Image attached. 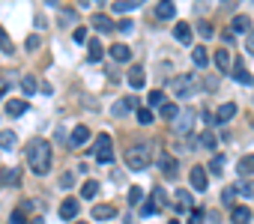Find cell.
Here are the masks:
<instances>
[{"label": "cell", "instance_id": "7dc6e473", "mask_svg": "<svg viewBox=\"0 0 254 224\" xmlns=\"http://www.w3.org/2000/svg\"><path fill=\"white\" fill-rule=\"evenodd\" d=\"M9 224H24V212L18 209V212H12V221Z\"/></svg>", "mask_w": 254, "mask_h": 224}, {"label": "cell", "instance_id": "d6a6232c", "mask_svg": "<svg viewBox=\"0 0 254 224\" xmlns=\"http://www.w3.org/2000/svg\"><path fill=\"white\" fill-rule=\"evenodd\" d=\"M159 108H162V117H164V119H174V117L179 114V108L174 105V102H164V105H159Z\"/></svg>", "mask_w": 254, "mask_h": 224}, {"label": "cell", "instance_id": "52a82bcc", "mask_svg": "<svg viewBox=\"0 0 254 224\" xmlns=\"http://www.w3.org/2000/svg\"><path fill=\"white\" fill-rule=\"evenodd\" d=\"M233 117H236V105H233V102H227V105H222V108L215 111L212 123H215V126H224V123H230Z\"/></svg>", "mask_w": 254, "mask_h": 224}, {"label": "cell", "instance_id": "1f68e13d", "mask_svg": "<svg viewBox=\"0 0 254 224\" xmlns=\"http://www.w3.org/2000/svg\"><path fill=\"white\" fill-rule=\"evenodd\" d=\"M0 51H3V54H12L15 51V45H12V39H9V33L0 27Z\"/></svg>", "mask_w": 254, "mask_h": 224}, {"label": "cell", "instance_id": "f35d334b", "mask_svg": "<svg viewBox=\"0 0 254 224\" xmlns=\"http://www.w3.org/2000/svg\"><path fill=\"white\" fill-rule=\"evenodd\" d=\"M197 30H200V36H203V39H212V33H215L209 21H200V24H197Z\"/></svg>", "mask_w": 254, "mask_h": 224}, {"label": "cell", "instance_id": "4316f807", "mask_svg": "<svg viewBox=\"0 0 254 224\" xmlns=\"http://www.w3.org/2000/svg\"><path fill=\"white\" fill-rule=\"evenodd\" d=\"M96 194H99V182H96V179H87V182L81 185V197H84V200H93Z\"/></svg>", "mask_w": 254, "mask_h": 224}, {"label": "cell", "instance_id": "f5cc1de1", "mask_svg": "<svg viewBox=\"0 0 254 224\" xmlns=\"http://www.w3.org/2000/svg\"><path fill=\"white\" fill-rule=\"evenodd\" d=\"M134 3H144V0H134Z\"/></svg>", "mask_w": 254, "mask_h": 224}, {"label": "cell", "instance_id": "ffe728a7", "mask_svg": "<svg viewBox=\"0 0 254 224\" xmlns=\"http://www.w3.org/2000/svg\"><path fill=\"white\" fill-rule=\"evenodd\" d=\"M27 111V99H12V102H6V114L9 117H21Z\"/></svg>", "mask_w": 254, "mask_h": 224}, {"label": "cell", "instance_id": "7402d4cb", "mask_svg": "<svg viewBox=\"0 0 254 224\" xmlns=\"http://www.w3.org/2000/svg\"><path fill=\"white\" fill-rule=\"evenodd\" d=\"M192 60H194V66H197V69H203V66L209 63V51L203 48V45H197V48L192 51Z\"/></svg>", "mask_w": 254, "mask_h": 224}, {"label": "cell", "instance_id": "7bdbcfd3", "mask_svg": "<svg viewBox=\"0 0 254 224\" xmlns=\"http://www.w3.org/2000/svg\"><path fill=\"white\" fill-rule=\"evenodd\" d=\"M72 39H75V42H87V30H84V27H75Z\"/></svg>", "mask_w": 254, "mask_h": 224}, {"label": "cell", "instance_id": "b9f144b4", "mask_svg": "<svg viewBox=\"0 0 254 224\" xmlns=\"http://www.w3.org/2000/svg\"><path fill=\"white\" fill-rule=\"evenodd\" d=\"M203 215H207V212H203L200 206H197V209H192V215H189V224H203Z\"/></svg>", "mask_w": 254, "mask_h": 224}, {"label": "cell", "instance_id": "6da1fadb", "mask_svg": "<svg viewBox=\"0 0 254 224\" xmlns=\"http://www.w3.org/2000/svg\"><path fill=\"white\" fill-rule=\"evenodd\" d=\"M27 164L36 177H45L51 170V144L45 137H33L27 144Z\"/></svg>", "mask_w": 254, "mask_h": 224}, {"label": "cell", "instance_id": "816d5d0a", "mask_svg": "<svg viewBox=\"0 0 254 224\" xmlns=\"http://www.w3.org/2000/svg\"><path fill=\"white\" fill-rule=\"evenodd\" d=\"M96 3H105V0H96Z\"/></svg>", "mask_w": 254, "mask_h": 224}, {"label": "cell", "instance_id": "5b68a950", "mask_svg": "<svg viewBox=\"0 0 254 224\" xmlns=\"http://www.w3.org/2000/svg\"><path fill=\"white\" fill-rule=\"evenodd\" d=\"M230 72H233V78H236V81H239V84H242V87H251V84H254V78H251V72H248V69L242 66V57H236V63L230 66Z\"/></svg>", "mask_w": 254, "mask_h": 224}, {"label": "cell", "instance_id": "e0dca14e", "mask_svg": "<svg viewBox=\"0 0 254 224\" xmlns=\"http://www.w3.org/2000/svg\"><path fill=\"white\" fill-rule=\"evenodd\" d=\"M212 57H215L218 72H230V66H233V63H230V51H224V48H222V51H215Z\"/></svg>", "mask_w": 254, "mask_h": 224}, {"label": "cell", "instance_id": "d590c367", "mask_svg": "<svg viewBox=\"0 0 254 224\" xmlns=\"http://www.w3.org/2000/svg\"><path fill=\"white\" fill-rule=\"evenodd\" d=\"M222 167H224V156H222V152H215V159L209 162V170H212V174H222Z\"/></svg>", "mask_w": 254, "mask_h": 224}, {"label": "cell", "instance_id": "681fc988", "mask_svg": "<svg viewBox=\"0 0 254 224\" xmlns=\"http://www.w3.org/2000/svg\"><path fill=\"white\" fill-rule=\"evenodd\" d=\"M6 93V84H0V96H3Z\"/></svg>", "mask_w": 254, "mask_h": 224}, {"label": "cell", "instance_id": "d4e9b609", "mask_svg": "<svg viewBox=\"0 0 254 224\" xmlns=\"http://www.w3.org/2000/svg\"><path fill=\"white\" fill-rule=\"evenodd\" d=\"M87 54H90V57H87L90 63H99V60H102V54H105V48H102V42H99V39H93V42L87 45Z\"/></svg>", "mask_w": 254, "mask_h": 224}, {"label": "cell", "instance_id": "74e56055", "mask_svg": "<svg viewBox=\"0 0 254 224\" xmlns=\"http://www.w3.org/2000/svg\"><path fill=\"white\" fill-rule=\"evenodd\" d=\"M138 123H144V126L152 123V111L149 108H138Z\"/></svg>", "mask_w": 254, "mask_h": 224}, {"label": "cell", "instance_id": "ba28073f", "mask_svg": "<svg viewBox=\"0 0 254 224\" xmlns=\"http://www.w3.org/2000/svg\"><path fill=\"white\" fill-rule=\"evenodd\" d=\"M159 167H162V174L167 179H174L177 177V159L171 156V152H162V159H159Z\"/></svg>", "mask_w": 254, "mask_h": 224}, {"label": "cell", "instance_id": "d6986e66", "mask_svg": "<svg viewBox=\"0 0 254 224\" xmlns=\"http://www.w3.org/2000/svg\"><path fill=\"white\" fill-rule=\"evenodd\" d=\"M174 36H177V42H192V27H189V21H177Z\"/></svg>", "mask_w": 254, "mask_h": 224}, {"label": "cell", "instance_id": "60d3db41", "mask_svg": "<svg viewBox=\"0 0 254 224\" xmlns=\"http://www.w3.org/2000/svg\"><path fill=\"white\" fill-rule=\"evenodd\" d=\"M42 45V36H39V33H33V36H27V51H36Z\"/></svg>", "mask_w": 254, "mask_h": 224}, {"label": "cell", "instance_id": "ac0fdd59", "mask_svg": "<svg viewBox=\"0 0 254 224\" xmlns=\"http://www.w3.org/2000/svg\"><path fill=\"white\" fill-rule=\"evenodd\" d=\"M78 209H81V206H78V200H63V206H60V218H66V221H69V218H75L78 215Z\"/></svg>", "mask_w": 254, "mask_h": 224}, {"label": "cell", "instance_id": "db71d44e", "mask_svg": "<svg viewBox=\"0 0 254 224\" xmlns=\"http://www.w3.org/2000/svg\"><path fill=\"white\" fill-rule=\"evenodd\" d=\"M78 224H81V221H78Z\"/></svg>", "mask_w": 254, "mask_h": 224}, {"label": "cell", "instance_id": "2e32d148", "mask_svg": "<svg viewBox=\"0 0 254 224\" xmlns=\"http://www.w3.org/2000/svg\"><path fill=\"white\" fill-rule=\"evenodd\" d=\"M230 221H233V224H248V221H251V209H248V206H233Z\"/></svg>", "mask_w": 254, "mask_h": 224}, {"label": "cell", "instance_id": "4fadbf2b", "mask_svg": "<svg viewBox=\"0 0 254 224\" xmlns=\"http://www.w3.org/2000/svg\"><path fill=\"white\" fill-rule=\"evenodd\" d=\"M114 215H117V206H108V203L93 206V218H96V221H108V218H114Z\"/></svg>", "mask_w": 254, "mask_h": 224}, {"label": "cell", "instance_id": "836d02e7", "mask_svg": "<svg viewBox=\"0 0 254 224\" xmlns=\"http://www.w3.org/2000/svg\"><path fill=\"white\" fill-rule=\"evenodd\" d=\"M141 200H144V192H141L138 185H132V188H129V203H132V206H138Z\"/></svg>", "mask_w": 254, "mask_h": 224}, {"label": "cell", "instance_id": "7c38bea8", "mask_svg": "<svg viewBox=\"0 0 254 224\" xmlns=\"http://www.w3.org/2000/svg\"><path fill=\"white\" fill-rule=\"evenodd\" d=\"M93 30H99V33H114V30H117V24L108 18V15L96 12V15H93Z\"/></svg>", "mask_w": 254, "mask_h": 224}, {"label": "cell", "instance_id": "8992f818", "mask_svg": "<svg viewBox=\"0 0 254 224\" xmlns=\"http://www.w3.org/2000/svg\"><path fill=\"white\" fill-rule=\"evenodd\" d=\"M207 185H209V179H207V167L194 164V167H192V188H194V192H207Z\"/></svg>", "mask_w": 254, "mask_h": 224}, {"label": "cell", "instance_id": "9c48e42d", "mask_svg": "<svg viewBox=\"0 0 254 224\" xmlns=\"http://www.w3.org/2000/svg\"><path fill=\"white\" fill-rule=\"evenodd\" d=\"M129 111H138V99L134 96H126V99H120L114 105V117H126Z\"/></svg>", "mask_w": 254, "mask_h": 224}, {"label": "cell", "instance_id": "7a4b0ae2", "mask_svg": "<svg viewBox=\"0 0 254 224\" xmlns=\"http://www.w3.org/2000/svg\"><path fill=\"white\" fill-rule=\"evenodd\" d=\"M96 162L99 164H111L114 162V141H111V134H96Z\"/></svg>", "mask_w": 254, "mask_h": 224}, {"label": "cell", "instance_id": "9a60e30c", "mask_svg": "<svg viewBox=\"0 0 254 224\" xmlns=\"http://www.w3.org/2000/svg\"><path fill=\"white\" fill-rule=\"evenodd\" d=\"M111 57L117 60V63H129L132 60V51H129V45H111Z\"/></svg>", "mask_w": 254, "mask_h": 224}, {"label": "cell", "instance_id": "277c9868", "mask_svg": "<svg viewBox=\"0 0 254 224\" xmlns=\"http://www.w3.org/2000/svg\"><path fill=\"white\" fill-rule=\"evenodd\" d=\"M194 81H197V78H192V75H179L177 81H171V90H174L179 99H185V96L194 93Z\"/></svg>", "mask_w": 254, "mask_h": 224}, {"label": "cell", "instance_id": "cb8c5ba5", "mask_svg": "<svg viewBox=\"0 0 254 224\" xmlns=\"http://www.w3.org/2000/svg\"><path fill=\"white\" fill-rule=\"evenodd\" d=\"M15 141H18V137H15L12 129H0V149H12Z\"/></svg>", "mask_w": 254, "mask_h": 224}, {"label": "cell", "instance_id": "ee69618b", "mask_svg": "<svg viewBox=\"0 0 254 224\" xmlns=\"http://www.w3.org/2000/svg\"><path fill=\"white\" fill-rule=\"evenodd\" d=\"M72 185H75V177H72V174H66V177L60 179V188H72Z\"/></svg>", "mask_w": 254, "mask_h": 224}, {"label": "cell", "instance_id": "e575fe53", "mask_svg": "<svg viewBox=\"0 0 254 224\" xmlns=\"http://www.w3.org/2000/svg\"><path fill=\"white\" fill-rule=\"evenodd\" d=\"M159 212V206L156 203H152V200H147V203H141V215L144 218H152V215H156Z\"/></svg>", "mask_w": 254, "mask_h": 224}, {"label": "cell", "instance_id": "f546056e", "mask_svg": "<svg viewBox=\"0 0 254 224\" xmlns=\"http://www.w3.org/2000/svg\"><path fill=\"white\" fill-rule=\"evenodd\" d=\"M233 192H236V194H242V197H251V194H254V185L248 182V177H242L239 182L233 185Z\"/></svg>", "mask_w": 254, "mask_h": 224}, {"label": "cell", "instance_id": "bcb514c9", "mask_svg": "<svg viewBox=\"0 0 254 224\" xmlns=\"http://www.w3.org/2000/svg\"><path fill=\"white\" fill-rule=\"evenodd\" d=\"M222 197H224V203H233V197H236V192H233V185H230V188H224V194H222Z\"/></svg>", "mask_w": 254, "mask_h": 224}, {"label": "cell", "instance_id": "4dcf8cb0", "mask_svg": "<svg viewBox=\"0 0 254 224\" xmlns=\"http://www.w3.org/2000/svg\"><path fill=\"white\" fill-rule=\"evenodd\" d=\"M21 90H24L27 96H33V93L39 90V84H36V78H33V75H24V78H21Z\"/></svg>", "mask_w": 254, "mask_h": 224}, {"label": "cell", "instance_id": "f1b7e54d", "mask_svg": "<svg viewBox=\"0 0 254 224\" xmlns=\"http://www.w3.org/2000/svg\"><path fill=\"white\" fill-rule=\"evenodd\" d=\"M111 9H114L117 15H129L132 9H138V3H134V0H117V3H114Z\"/></svg>", "mask_w": 254, "mask_h": 224}, {"label": "cell", "instance_id": "ab89813d", "mask_svg": "<svg viewBox=\"0 0 254 224\" xmlns=\"http://www.w3.org/2000/svg\"><path fill=\"white\" fill-rule=\"evenodd\" d=\"M152 203H156V206H164V203H167V200H164V192H162V185L152 188Z\"/></svg>", "mask_w": 254, "mask_h": 224}, {"label": "cell", "instance_id": "f907efd6", "mask_svg": "<svg viewBox=\"0 0 254 224\" xmlns=\"http://www.w3.org/2000/svg\"><path fill=\"white\" fill-rule=\"evenodd\" d=\"M167 224H179V221H167Z\"/></svg>", "mask_w": 254, "mask_h": 224}, {"label": "cell", "instance_id": "603a6c76", "mask_svg": "<svg viewBox=\"0 0 254 224\" xmlns=\"http://www.w3.org/2000/svg\"><path fill=\"white\" fill-rule=\"evenodd\" d=\"M245 30H251V18L248 15H236L230 24V33H245Z\"/></svg>", "mask_w": 254, "mask_h": 224}, {"label": "cell", "instance_id": "484cf974", "mask_svg": "<svg viewBox=\"0 0 254 224\" xmlns=\"http://www.w3.org/2000/svg\"><path fill=\"white\" fill-rule=\"evenodd\" d=\"M200 147L207 149V152H215V147H218V137H215V132H203V134H200Z\"/></svg>", "mask_w": 254, "mask_h": 224}, {"label": "cell", "instance_id": "83f0119b", "mask_svg": "<svg viewBox=\"0 0 254 224\" xmlns=\"http://www.w3.org/2000/svg\"><path fill=\"white\" fill-rule=\"evenodd\" d=\"M18 177H21L18 167H6L3 177H0V182H3V185H18Z\"/></svg>", "mask_w": 254, "mask_h": 224}, {"label": "cell", "instance_id": "3957f363", "mask_svg": "<svg viewBox=\"0 0 254 224\" xmlns=\"http://www.w3.org/2000/svg\"><path fill=\"white\" fill-rule=\"evenodd\" d=\"M126 164H129L132 170H144V167L149 164V147H147V144H141V147H129V152H126Z\"/></svg>", "mask_w": 254, "mask_h": 224}, {"label": "cell", "instance_id": "44dd1931", "mask_svg": "<svg viewBox=\"0 0 254 224\" xmlns=\"http://www.w3.org/2000/svg\"><path fill=\"white\" fill-rule=\"evenodd\" d=\"M144 81H147L144 69H141V66H132V69H129V84H132L134 90H138V87H144Z\"/></svg>", "mask_w": 254, "mask_h": 224}, {"label": "cell", "instance_id": "8d00e7d4", "mask_svg": "<svg viewBox=\"0 0 254 224\" xmlns=\"http://www.w3.org/2000/svg\"><path fill=\"white\" fill-rule=\"evenodd\" d=\"M162 102H164V93H162V90H152V93L147 96V105H156V108H159Z\"/></svg>", "mask_w": 254, "mask_h": 224}, {"label": "cell", "instance_id": "8fae6325", "mask_svg": "<svg viewBox=\"0 0 254 224\" xmlns=\"http://www.w3.org/2000/svg\"><path fill=\"white\" fill-rule=\"evenodd\" d=\"M174 15H177L174 0H159V6H156V18H162V21H171Z\"/></svg>", "mask_w": 254, "mask_h": 224}, {"label": "cell", "instance_id": "c3c4849f", "mask_svg": "<svg viewBox=\"0 0 254 224\" xmlns=\"http://www.w3.org/2000/svg\"><path fill=\"white\" fill-rule=\"evenodd\" d=\"M117 27H120L123 33H129V30H132V21H129V18H123V21H120V24H117Z\"/></svg>", "mask_w": 254, "mask_h": 224}, {"label": "cell", "instance_id": "5bb4252c", "mask_svg": "<svg viewBox=\"0 0 254 224\" xmlns=\"http://www.w3.org/2000/svg\"><path fill=\"white\" fill-rule=\"evenodd\" d=\"M90 141V129L87 126H75V132H72V137H69V144L72 147H84Z\"/></svg>", "mask_w": 254, "mask_h": 224}, {"label": "cell", "instance_id": "30bf717a", "mask_svg": "<svg viewBox=\"0 0 254 224\" xmlns=\"http://www.w3.org/2000/svg\"><path fill=\"white\" fill-rule=\"evenodd\" d=\"M251 174H254V152H245L236 162V177H251Z\"/></svg>", "mask_w": 254, "mask_h": 224}, {"label": "cell", "instance_id": "f6af8a7d", "mask_svg": "<svg viewBox=\"0 0 254 224\" xmlns=\"http://www.w3.org/2000/svg\"><path fill=\"white\" fill-rule=\"evenodd\" d=\"M245 51H248V54H254V30L248 33V39H245Z\"/></svg>", "mask_w": 254, "mask_h": 224}]
</instances>
